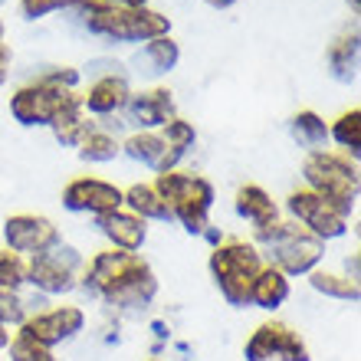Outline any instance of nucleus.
<instances>
[{
  "instance_id": "412c9836",
  "label": "nucleus",
  "mask_w": 361,
  "mask_h": 361,
  "mask_svg": "<svg viewBox=\"0 0 361 361\" xmlns=\"http://www.w3.org/2000/svg\"><path fill=\"white\" fill-rule=\"evenodd\" d=\"M122 207L135 217H142L145 224H171V210L161 200V194L154 190V184H132V188H122Z\"/></svg>"
},
{
  "instance_id": "473e14b6",
  "label": "nucleus",
  "mask_w": 361,
  "mask_h": 361,
  "mask_svg": "<svg viewBox=\"0 0 361 361\" xmlns=\"http://www.w3.org/2000/svg\"><path fill=\"white\" fill-rule=\"evenodd\" d=\"M7 76H10V49L0 47V86L7 82Z\"/></svg>"
},
{
  "instance_id": "7c9ffc66",
  "label": "nucleus",
  "mask_w": 361,
  "mask_h": 361,
  "mask_svg": "<svg viewBox=\"0 0 361 361\" xmlns=\"http://www.w3.org/2000/svg\"><path fill=\"white\" fill-rule=\"evenodd\" d=\"M27 302L20 299V293H10V289H0V329H20L27 322Z\"/></svg>"
},
{
  "instance_id": "aec40b11",
  "label": "nucleus",
  "mask_w": 361,
  "mask_h": 361,
  "mask_svg": "<svg viewBox=\"0 0 361 361\" xmlns=\"http://www.w3.org/2000/svg\"><path fill=\"white\" fill-rule=\"evenodd\" d=\"M128 95H132V89H128L125 76H102L82 95V105H86L89 115H112L128 105Z\"/></svg>"
},
{
  "instance_id": "1a4fd4ad",
  "label": "nucleus",
  "mask_w": 361,
  "mask_h": 361,
  "mask_svg": "<svg viewBox=\"0 0 361 361\" xmlns=\"http://www.w3.org/2000/svg\"><path fill=\"white\" fill-rule=\"evenodd\" d=\"M286 214H289L299 227L309 230L312 237L322 240V243L345 237V233H348V224H352V217H345L332 200H325L322 194H315V190H309V188H299L286 197Z\"/></svg>"
},
{
  "instance_id": "f257e3e1",
  "label": "nucleus",
  "mask_w": 361,
  "mask_h": 361,
  "mask_svg": "<svg viewBox=\"0 0 361 361\" xmlns=\"http://www.w3.org/2000/svg\"><path fill=\"white\" fill-rule=\"evenodd\" d=\"M79 286L89 299H99L118 312L148 309L158 295V276H154L152 263L142 253H125V250L112 247L86 259Z\"/></svg>"
},
{
  "instance_id": "f3484780",
  "label": "nucleus",
  "mask_w": 361,
  "mask_h": 361,
  "mask_svg": "<svg viewBox=\"0 0 361 361\" xmlns=\"http://www.w3.org/2000/svg\"><path fill=\"white\" fill-rule=\"evenodd\" d=\"M233 210L243 224H250L253 230H263V227H273L279 220V204L273 200L267 188L259 184H243V188L233 194Z\"/></svg>"
},
{
  "instance_id": "dca6fc26",
  "label": "nucleus",
  "mask_w": 361,
  "mask_h": 361,
  "mask_svg": "<svg viewBox=\"0 0 361 361\" xmlns=\"http://www.w3.org/2000/svg\"><path fill=\"white\" fill-rule=\"evenodd\" d=\"M122 154H128L132 161L145 164V168H152L154 174H164V171H174L178 168V158L174 152L168 148L161 132H135L128 135L122 142Z\"/></svg>"
},
{
  "instance_id": "4468645a",
  "label": "nucleus",
  "mask_w": 361,
  "mask_h": 361,
  "mask_svg": "<svg viewBox=\"0 0 361 361\" xmlns=\"http://www.w3.org/2000/svg\"><path fill=\"white\" fill-rule=\"evenodd\" d=\"M128 122L138 125L142 132H154V128H164V125L174 118V95L171 89H145V92H132L128 95Z\"/></svg>"
},
{
  "instance_id": "423d86ee",
  "label": "nucleus",
  "mask_w": 361,
  "mask_h": 361,
  "mask_svg": "<svg viewBox=\"0 0 361 361\" xmlns=\"http://www.w3.org/2000/svg\"><path fill=\"white\" fill-rule=\"evenodd\" d=\"M302 178H305V188L315 190V194H322L325 200H332L345 217L355 214L361 178H358V164H355L352 158L325 152V148L322 152H309L302 161Z\"/></svg>"
},
{
  "instance_id": "ddd939ff",
  "label": "nucleus",
  "mask_w": 361,
  "mask_h": 361,
  "mask_svg": "<svg viewBox=\"0 0 361 361\" xmlns=\"http://www.w3.org/2000/svg\"><path fill=\"white\" fill-rule=\"evenodd\" d=\"M63 207L69 214H89L102 217L122 207V188L102 178H76L63 188Z\"/></svg>"
},
{
  "instance_id": "0eeeda50",
  "label": "nucleus",
  "mask_w": 361,
  "mask_h": 361,
  "mask_svg": "<svg viewBox=\"0 0 361 361\" xmlns=\"http://www.w3.org/2000/svg\"><path fill=\"white\" fill-rule=\"evenodd\" d=\"M76 82H79V73L73 66L53 69L47 76H39L37 82H30V86L13 92V99H10V115H13L23 128H37V125H47L49 128L53 115L59 112V105L76 92Z\"/></svg>"
},
{
  "instance_id": "6ab92c4d",
  "label": "nucleus",
  "mask_w": 361,
  "mask_h": 361,
  "mask_svg": "<svg viewBox=\"0 0 361 361\" xmlns=\"http://www.w3.org/2000/svg\"><path fill=\"white\" fill-rule=\"evenodd\" d=\"M289 295H293L289 276L279 273L273 263H263V269H259L253 286H250V305L263 309V312H276V309H283L289 302Z\"/></svg>"
},
{
  "instance_id": "4be33fe9",
  "label": "nucleus",
  "mask_w": 361,
  "mask_h": 361,
  "mask_svg": "<svg viewBox=\"0 0 361 361\" xmlns=\"http://www.w3.org/2000/svg\"><path fill=\"white\" fill-rule=\"evenodd\" d=\"M325 63H329V69H332V76L338 82H352L358 76V30H345L342 37L329 47Z\"/></svg>"
},
{
  "instance_id": "a211bd4d",
  "label": "nucleus",
  "mask_w": 361,
  "mask_h": 361,
  "mask_svg": "<svg viewBox=\"0 0 361 361\" xmlns=\"http://www.w3.org/2000/svg\"><path fill=\"white\" fill-rule=\"evenodd\" d=\"M53 135H56L59 145H66V148H79V142L86 138L89 132L95 128V122L89 118L86 105H82V95H69L66 102L59 105V112L53 115V122H49Z\"/></svg>"
},
{
  "instance_id": "5701e85b",
  "label": "nucleus",
  "mask_w": 361,
  "mask_h": 361,
  "mask_svg": "<svg viewBox=\"0 0 361 361\" xmlns=\"http://www.w3.org/2000/svg\"><path fill=\"white\" fill-rule=\"evenodd\" d=\"M309 286L319 295H325V299H335V302H358L361 299V289L352 276L332 273V269H322V267L309 273Z\"/></svg>"
},
{
  "instance_id": "c9c22d12",
  "label": "nucleus",
  "mask_w": 361,
  "mask_h": 361,
  "mask_svg": "<svg viewBox=\"0 0 361 361\" xmlns=\"http://www.w3.org/2000/svg\"><path fill=\"white\" fill-rule=\"evenodd\" d=\"M7 342H10V332H7V329H0V352L7 348Z\"/></svg>"
},
{
  "instance_id": "393cba45",
  "label": "nucleus",
  "mask_w": 361,
  "mask_h": 361,
  "mask_svg": "<svg viewBox=\"0 0 361 361\" xmlns=\"http://www.w3.org/2000/svg\"><path fill=\"white\" fill-rule=\"evenodd\" d=\"M76 152H79V158H82V161H89V164H109V161H115V158L122 154V142H118L115 135L92 128V132L79 142Z\"/></svg>"
},
{
  "instance_id": "c756f323",
  "label": "nucleus",
  "mask_w": 361,
  "mask_h": 361,
  "mask_svg": "<svg viewBox=\"0 0 361 361\" xmlns=\"http://www.w3.org/2000/svg\"><path fill=\"white\" fill-rule=\"evenodd\" d=\"M23 286H27V259L4 247L0 250V289L20 293Z\"/></svg>"
},
{
  "instance_id": "9d476101",
  "label": "nucleus",
  "mask_w": 361,
  "mask_h": 361,
  "mask_svg": "<svg viewBox=\"0 0 361 361\" xmlns=\"http://www.w3.org/2000/svg\"><path fill=\"white\" fill-rule=\"evenodd\" d=\"M243 358L247 361H312V355H309L305 338L289 322L267 319L243 342Z\"/></svg>"
},
{
  "instance_id": "e433bc0d",
  "label": "nucleus",
  "mask_w": 361,
  "mask_h": 361,
  "mask_svg": "<svg viewBox=\"0 0 361 361\" xmlns=\"http://www.w3.org/2000/svg\"><path fill=\"white\" fill-rule=\"evenodd\" d=\"M348 4H352V10H355V13H358V0H348Z\"/></svg>"
},
{
  "instance_id": "9b49d317",
  "label": "nucleus",
  "mask_w": 361,
  "mask_h": 361,
  "mask_svg": "<svg viewBox=\"0 0 361 361\" xmlns=\"http://www.w3.org/2000/svg\"><path fill=\"white\" fill-rule=\"evenodd\" d=\"M4 243L7 250H13L17 257L33 259L39 253L53 250L56 243H63V233L49 217L43 214H13L4 220Z\"/></svg>"
},
{
  "instance_id": "b1692460",
  "label": "nucleus",
  "mask_w": 361,
  "mask_h": 361,
  "mask_svg": "<svg viewBox=\"0 0 361 361\" xmlns=\"http://www.w3.org/2000/svg\"><path fill=\"white\" fill-rule=\"evenodd\" d=\"M289 132H293V138L302 148H309V152H322V145L329 142V125H325V118L319 112H312V109H302V112H295L293 118H289Z\"/></svg>"
},
{
  "instance_id": "f03ea898",
  "label": "nucleus",
  "mask_w": 361,
  "mask_h": 361,
  "mask_svg": "<svg viewBox=\"0 0 361 361\" xmlns=\"http://www.w3.org/2000/svg\"><path fill=\"white\" fill-rule=\"evenodd\" d=\"M263 253L253 240L247 237H220V243H214L207 259L210 279L220 289L224 302L233 309H247L250 305V286L257 279V273L263 269Z\"/></svg>"
},
{
  "instance_id": "bb28decb",
  "label": "nucleus",
  "mask_w": 361,
  "mask_h": 361,
  "mask_svg": "<svg viewBox=\"0 0 361 361\" xmlns=\"http://www.w3.org/2000/svg\"><path fill=\"white\" fill-rule=\"evenodd\" d=\"M4 352H7V361H59L53 348L33 342V338H30V335H23V332L10 335V342H7V348H4Z\"/></svg>"
},
{
  "instance_id": "f8f14e48",
  "label": "nucleus",
  "mask_w": 361,
  "mask_h": 361,
  "mask_svg": "<svg viewBox=\"0 0 361 361\" xmlns=\"http://www.w3.org/2000/svg\"><path fill=\"white\" fill-rule=\"evenodd\" d=\"M86 329V312L79 305H53V309H39V312L27 315V322L17 332L30 335L33 342L47 345V348H59V345L73 342L79 332Z\"/></svg>"
},
{
  "instance_id": "20e7f679",
  "label": "nucleus",
  "mask_w": 361,
  "mask_h": 361,
  "mask_svg": "<svg viewBox=\"0 0 361 361\" xmlns=\"http://www.w3.org/2000/svg\"><path fill=\"white\" fill-rule=\"evenodd\" d=\"M154 190L161 194V200L171 210V220L184 227V233L204 237L210 230V210H214L217 190L204 174L174 168L154 178Z\"/></svg>"
},
{
  "instance_id": "2eb2a0df",
  "label": "nucleus",
  "mask_w": 361,
  "mask_h": 361,
  "mask_svg": "<svg viewBox=\"0 0 361 361\" xmlns=\"http://www.w3.org/2000/svg\"><path fill=\"white\" fill-rule=\"evenodd\" d=\"M95 227H99V233L109 240V247L125 250V253H138V250L145 247V240H148V224H145L142 217L128 214L125 207L95 217Z\"/></svg>"
},
{
  "instance_id": "2f4dec72",
  "label": "nucleus",
  "mask_w": 361,
  "mask_h": 361,
  "mask_svg": "<svg viewBox=\"0 0 361 361\" xmlns=\"http://www.w3.org/2000/svg\"><path fill=\"white\" fill-rule=\"evenodd\" d=\"M86 0H20V13L27 20H43L56 10H66V7H79Z\"/></svg>"
},
{
  "instance_id": "39448f33",
  "label": "nucleus",
  "mask_w": 361,
  "mask_h": 361,
  "mask_svg": "<svg viewBox=\"0 0 361 361\" xmlns=\"http://www.w3.org/2000/svg\"><path fill=\"white\" fill-rule=\"evenodd\" d=\"M82 23L99 37L115 43H148L158 37H171V20L152 7H115V4H79Z\"/></svg>"
},
{
  "instance_id": "6e6552de",
  "label": "nucleus",
  "mask_w": 361,
  "mask_h": 361,
  "mask_svg": "<svg viewBox=\"0 0 361 361\" xmlns=\"http://www.w3.org/2000/svg\"><path fill=\"white\" fill-rule=\"evenodd\" d=\"M86 267V257L69 243H56L53 250L27 259V283L43 295H69L79 289V276Z\"/></svg>"
},
{
  "instance_id": "f704fd0d",
  "label": "nucleus",
  "mask_w": 361,
  "mask_h": 361,
  "mask_svg": "<svg viewBox=\"0 0 361 361\" xmlns=\"http://www.w3.org/2000/svg\"><path fill=\"white\" fill-rule=\"evenodd\" d=\"M207 4H210V7H220V10H224V7H233L237 0H207Z\"/></svg>"
},
{
  "instance_id": "c85d7f7f",
  "label": "nucleus",
  "mask_w": 361,
  "mask_h": 361,
  "mask_svg": "<svg viewBox=\"0 0 361 361\" xmlns=\"http://www.w3.org/2000/svg\"><path fill=\"white\" fill-rule=\"evenodd\" d=\"M161 135H164V142H168V148L174 152V158H178V161L190 152V148H194V145H197V128H194L190 122H184V118H178V115L164 125Z\"/></svg>"
},
{
  "instance_id": "a878e982",
  "label": "nucleus",
  "mask_w": 361,
  "mask_h": 361,
  "mask_svg": "<svg viewBox=\"0 0 361 361\" xmlns=\"http://www.w3.org/2000/svg\"><path fill=\"white\" fill-rule=\"evenodd\" d=\"M329 138L342 145L345 152L352 154V161L358 158V152H361V109L358 105H352L348 112H342L329 125Z\"/></svg>"
},
{
  "instance_id": "4c0bfd02",
  "label": "nucleus",
  "mask_w": 361,
  "mask_h": 361,
  "mask_svg": "<svg viewBox=\"0 0 361 361\" xmlns=\"http://www.w3.org/2000/svg\"><path fill=\"white\" fill-rule=\"evenodd\" d=\"M0 47H4V23H0Z\"/></svg>"
},
{
  "instance_id": "7ed1b4c3",
  "label": "nucleus",
  "mask_w": 361,
  "mask_h": 361,
  "mask_svg": "<svg viewBox=\"0 0 361 361\" xmlns=\"http://www.w3.org/2000/svg\"><path fill=\"white\" fill-rule=\"evenodd\" d=\"M253 243L259 247L263 259L269 257L279 273H286L289 279L295 276H309L312 269L322 267L325 243L319 237H312L305 227H299L295 220H276L273 227L253 230Z\"/></svg>"
},
{
  "instance_id": "cd10ccee",
  "label": "nucleus",
  "mask_w": 361,
  "mask_h": 361,
  "mask_svg": "<svg viewBox=\"0 0 361 361\" xmlns=\"http://www.w3.org/2000/svg\"><path fill=\"white\" fill-rule=\"evenodd\" d=\"M145 59L154 66V73H171L180 63V47L171 37H158L145 43Z\"/></svg>"
},
{
  "instance_id": "72a5a7b5",
  "label": "nucleus",
  "mask_w": 361,
  "mask_h": 361,
  "mask_svg": "<svg viewBox=\"0 0 361 361\" xmlns=\"http://www.w3.org/2000/svg\"><path fill=\"white\" fill-rule=\"evenodd\" d=\"M92 4H115V7H148V0H92Z\"/></svg>"
}]
</instances>
